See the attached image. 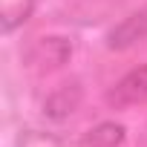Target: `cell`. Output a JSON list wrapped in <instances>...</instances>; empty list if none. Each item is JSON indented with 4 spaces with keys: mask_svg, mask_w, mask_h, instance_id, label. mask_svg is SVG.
<instances>
[{
    "mask_svg": "<svg viewBox=\"0 0 147 147\" xmlns=\"http://www.w3.org/2000/svg\"><path fill=\"white\" fill-rule=\"evenodd\" d=\"M107 104L115 110H127L136 104H147V63L127 75L107 92Z\"/></svg>",
    "mask_w": 147,
    "mask_h": 147,
    "instance_id": "cell-1",
    "label": "cell"
},
{
    "mask_svg": "<svg viewBox=\"0 0 147 147\" xmlns=\"http://www.w3.org/2000/svg\"><path fill=\"white\" fill-rule=\"evenodd\" d=\"M144 38H147V6L127 15L118 26H113L107 35V46L110 49H130Z\"/></svg>",
    "mask_w": 147,
    "mask_h": 147,
    "instance_id": "cell-2",
    "label": "cell"
},
{
    "mask_svg": "<svg viewBox=\"0 0 147 147\" xmlns=\"http://www.w3.org/2000/svg\"><path fill=\"white\" fill-rule=\"evenodd\" d=\"M38 6V0H0V23H3V32H15L18 26H23L32 12Z\"/></svg>",
    "mask_w": 147,
    "mask_h": 147,
    "instance_id": "cell-3",
    "label": "cell"
},
{
    "mask_svg": "<svg viewBox=\"0 0 147 147\" xmlns=\"http://www.w3.org/2000/svg\"><path fill=\"white\" fill-rule=\"evenodd\" d=\"M121 141H124V127L115 121H101L81 138V147H118Z\"/></svg>",
    "mask_w": 147,
    "mask_h": 147,
    "instance_id": "cell-4",
    "label": "cell"
},
{
    "mask_svg": "<svg viewBox=\"0 0 147 147\" xmlns=\"http://www.w3.org/2000/svg\"><path fill=\"white\" fill-rule=\"evenodd\" d=\"M72 87H75V84H72ZM72 87H61V90L46 101V113H49L52 118H66L72 110L78 107V101H81V90H75V92L69 95Z\"/></svg>",
    "mask_w": 147,
    "mask_h": 147,
    "instance_id": "cell-5",
    "label": "cell"
},
{
    "mask_svg": "<svg viewBox=\"0 0 147 147\" xmlns=\"http://www.w3.org/2000/svg\"><path fill=\"white\" fill-rule=\"evenodd\" d=\"M20 147H61L55 136H46V133H26L20 138Z\"/></svg>",
    "mask_w": 147,
    "mask_h": 147,
    "instance_id": "cell-6",
    "label": "cell"
}]
</instances>
